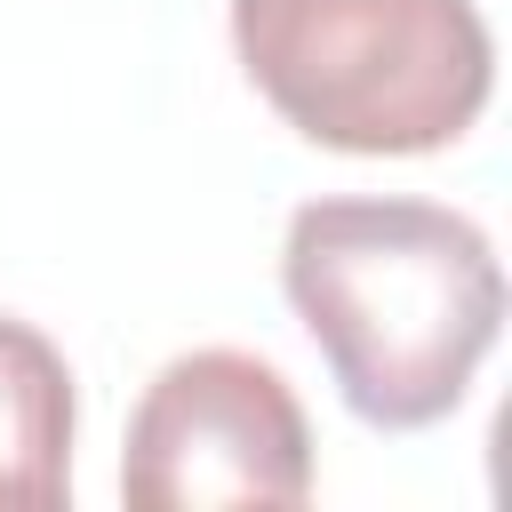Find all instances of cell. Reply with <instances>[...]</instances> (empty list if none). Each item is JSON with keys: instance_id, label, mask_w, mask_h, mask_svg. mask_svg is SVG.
Returning <instances> with one entry per match:
<instances>
[{"instance_id": "1", "label": "cell", "mask_w": 512, "mask_h": 512, "mask_svg": "<svg viewBox=\"0 0 512 512\" xmlns=\"http://www.w3.org/2000/svg\"><path fill=\"white\" fill-rule=\"evenodd\" d=\"M280 288L344 408L376 432L440 424L504 328V264L440 200H304L280 240Z\"/></svg>"}, {"instance_id": "2", "label": "cell", "mask_w": 512, "mask_h": 512, "mask_svg": "<svg viewBox=\"0 0 512 512\" xmlns=\"http://www.w3.org/2000/svg\"><path fill=\"white\" fill-rule=\"evenodd\" d=\"M232 48L296 136L360 160L456 144L496 88L472 0H232Z\"/></svg>"}, {"instance_id": "3", "label": "cell", "mask_w": 512, "mask_h": 512, "mask_svg": "<svg viewBox=\"0 0 512 512\" xmlns=\"http://www.w3.org/2000/svg\"><path fill=\"white\" fill-rule=\"evenodd\" d=\"M120 496L136 512L304 504L312 496V424H304L288 376L232 344L176 352L128 416Z\"/></svg>"}, {"instance_id": "4", "label": "cell", "mask_w": 512, "mask_h": 512, "mask_svg": "<svg viewBox=\"0 0 512 512\" xmlns=\"http://www.w3.org/2000/svg\"><path fill=\"white\" fill-rule=\"evenodd\" d=\"M72 496V368L64 352L0 312V504H64Z\"/></svg>"}]
</instances>
